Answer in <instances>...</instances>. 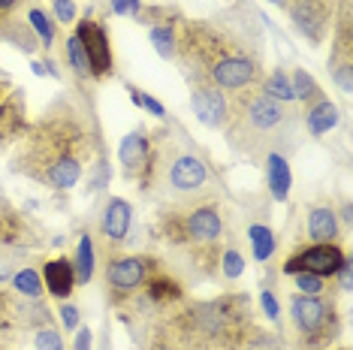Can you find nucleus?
Here are the masks:
<instances>
[{
  "label": "nucleus",
  "instance_id": "32",
  "mask_svg": "<svg viewBox=\"0 0 353 350\" xmlns=\"http://www.w3.org/2000/svg\"><path fill=\"white\" fill-rule=\"evenodd\" d=\"M58 317H61V326L67 332H76L79 326H82V314H79V308L73 305V302H61V308H58Z\"/></svg>",
  "mask_w": 353,
  "mask_h": 350
},
{
  "label": "nucleus",
  "instance_id": "13",
  "mask_svg": "<svg viewBox=\"0 0 353 350\" xmlns=\"http://www.w3.org/2000/svg\"><path fill=\"white\" fill-rule=\"evenodd\" d=\"M0 43L12 45V49H19L21 54H37L39 49H43L37 34H34V28H30L28 19H21L19 12L0 15Z\"/></svg>",
  "mask_w": 353,
  "mask_h": 350
},
{
  "label": "nucleus",
  "instance_id": "35",
  "mask_svg": "<svg viewBox=\"0 0 353 350\" xmlns=\"http://www.w3.org/2000/svg\"><path fill=\"white\" fill-rule=\"evenodd\" d=\"M350 275H353V262H350V257H344V262L339 266V272L332 275V278H339V287H341L344 296L350 293Z\"/></svg>",
  "mask_w": 353,
  "mask_h": 350
},
{
  "label": "nucleus",
  "instance_id": "22",
  "mask_svg": "<svg viewBox=\"0 0 353 350\" xmlns=\"http://www.w3.org/2000/svg\"><path fill=\"white\" fill-rule=\"evenodd\" d=\"M10 281H12V290L19 293V296H25V299H43L46 296L43 278H39V272H37V269H30V266L15 269Z\"/></svg>",
  "mask_w": 353,
  "mask_h": 350
},
{
  "label": "nucleus",
  "instance_id": "40",
  "mask_svg": "<svg viewBox=\"0 0 353 350\" xmlns=\"http://www.w3.org/2000/svg\"><path fill=\"white\" fill-rule=\"evenodd\" d=\"M272 6H278V10H287V6H290V0H269Z\"/></svg>",
  "mask_w": 353,
  "mask_h": 350
},
{
  "label": "nucleus",
  "instance_id": "27",
  "mask_svg": "<svg viewBox=\"0 0 353 350\" xmlns=\"http://www.w3.org/2000/svg\"><path fill=\"white\" fill-rule=\"evenodd\" d=\"M293 281H296V293H302V296H323L326 293V278H320V275L299 272V275H293Z\"/></svg>",
  "mask_w": 353,
  "mask_h": 350
},
{
  "label": "nucleus",
  "instance_id": "1",
  "mask_svg": "<svg viewBox=\"0 0 353 350\" xmlns=\"http://www.w3.org/2000/svg\"><path fill=\"white\" fill-rule=\"evenodd\" d=\"M94 148L97 133L85 100H79L73 91H63L25 133L10 166L12 172L28 175L52 190H70L97 157Z\"/></svg>",
  "mask_w": 353,
  "mask_h": 350
},
{
  "label": "nucleus",
  "instance_id": "20",
  "mask_svg": "<svg viewBox=\"0 0 353 350\" xmlns=\"http://www.w3.org/2000/svg\"><path fill=\"white\" fill-rule=\"evenodd\" d=\"M61 49H63V63H67L70 70H73V76L76 79H82V82H91V67H88V54L82 49V43L76 39V34H70V37H63V43H61Z\"/></svg>",
  "mask_w": 353,
  "mask_h": 350
},
{
  "label": "nucleus",
  "instance_id": "2",
  "mask_svg": "<svg viewBox=\"0 0 353 350\" xmlns=\"http://www.w3.org/2000/svg\"><path fill=\"white\" fill-rule=\"evenodd\" d=\"M302 109L296 103L272 100L260 88L239 91V100L230 103L227 142L232 154L260 163L266 154H290L302 139Z\"/></svg>",
  "mask_w": 353,
  "mask_h": 350
},
{
  "label": "nucleus",
  "instance_id": "9",
  "mask_svg": "<svg viewBox=\"0 0 353 350\" xmlns=\"http://www.w3.org/2000/svg\"><path fill=\"white\" fill-rule=\"evenodd\" d=\"M148 281V260L145 257H118L109 260L106 266V284L109 290L118 293H130L139 284Z\"/></svg>",
  "mask_w": 353,
  "mask_h": 350
},
{
  "label": "nucleus",
  "instance_id": "14",
  "mask_svg": "<svg viewBox=\"0 0 353 350\" xmlns=\"http://www.w3.org/2000/svg\"><path fill=\"white\" fill-rule=\"evenodd\" d=\"M335 124H339V106H335V103L329 100L326 94L317 103H311V106L305 109V115H302L305 133H308V136H314V139L326 136V133L332 130Z\"/></svg>",
  "mask_w": 353,
  "mask_h": 350
},
{
  "label": "nucleus",
  "instance_id": "10",
  "mask_svg": "<svg viewBox=\"0 0 353 350\" xmlns=\"http://www.w3.org/2000/svg\"><path fill=\"white\" fill-rule=\"evenodd\" d=\"M148 157H151V136H148L145 124H139L136 130H130L121 142H118V163H121L127 178H133L136 172L145 169Z\"/></svg>",
  "mask_w": 353,
  "mask_h": 350
},
{
  "label": "nucleus",
  "instance_id": "41",
  "mask_svg": "<svg viewBox=\"0 0 353 350\" xmlns=\"http://www.w3.org/2000/svg\"><path fill=\"white\" fill-rule=\"evenodd\" d=\"M0 76H3V70H0Z\"/></svg>",
  "mask_w": 353,
  "mask_h": 350
},
{
  "label": "nucleus",
  "instance_id": "4",
  "mask_svg": "<svg viewBox=\"0 0 353 350\" xmlns=\"http://www.w3.org/2000/svg\"><path fill=\"white\" fill-rule=\"evenodd\" d=\"M290 320L305 338L317 341V338L335 336L332 326L339 317H335V305L326 302L323 296H302V293H293L290 296Z\"/></svg>",
  "mask_w": 353,
  "mask_h": 350
},
{
  "label": "nucleus",
  "instance_id": "6",
  "mask_svg": "<svg viewBox=\"0 0 353 350\" xmlns=\"http://www.w3.org/2000/svg\"><path fill=\"white\" fill-rule=\"evenodd\" d=\"M344 248L339 242H314L311 248H299L296 254L284 260L281 272L284 275H299V272H311V275H320V278H332L339 272V266L344 262Z\"/></svg>",
  "mask_w": 353,
  "mask_h": 350
},
{
  "label": "nucleus",
  "instance_id": "29",
  "mask_svg": "<svg viewBox=\"0 0 353 350\" xmlns=\"http://www.w3.org/2000/svg\"><path fill=\"white\" fill-rule=\"evenodd\" d=\"M221 272H223V278H239L245 272V257L239 254V248H223V254H221Z\"/></svg>",
  "mask_w": 353,
  "mask_h": 350
},
{
  "label": "nucleus",
  "instance_id": "3",
  "mask_svg": "<svg viewBox=\"0 0 353 350\" xmlns=\"http://www.w3.org/2000/svg\"><path fill=\"white\" fill-rule=\"evenodd\" d=\"M142 172H148L151 187H157L160 196H166L170 203L199 196L212 181V169L205 166V161L175 130L166 139H160L157 148H151V157Z\"/></svg>",
  "mask_w": 353,
  "mask_h": 350
},
{
  "label": "nucleus",
  "instance_id": "25",
  "mask_svg": "<svg viewBox=\"0 0 353 350\" xmlns=\"http://www.w3.org/2000/svg\"><path fill=\"white\" fill-rule=\"evenodd\" d=\"M127 91H130V97H133L136 106H139V109H145L148 115L160 118V121H166V118H170V112H166V106H163V103H160L157 97H151L148 91H139V88H133V85L127 88Z\"/></svg>",
  "mask_w": 353,
  "mask_h": 350
},
{
  "label": "nucleus",
  "instance_id": "39",
  "mask_svg": "<svg viewBox=\"0 0 353 350\" xmlns=\"http://www.w3.org/2000/svg\"><path fill=\"white\" fill-rule=\"evenodd\" d=\"M30 73H34V76H49V73H46V63L43 61H30Z\"/></svg>",
  "mask_w": 353,
  "mask_h": 350
},
{
  "label": "nucleus",
  "instance_id": "34",
  "mask_svg": "<svg viewBox=\"0 0 353 350\" xmlns=\"http://www.w3.org/2000/svg\"><path fill=\"white\" fill-rule=\"evenodd\" d=\"M109 10H112V15H139L142 0H112Z\"/></svg>",
  "mask_w": 353,
  "mask_h": 350
},
{
  "label": "nucleus",
  "instance_id": "33",
  "mask_svg": "<svg viewBox=\"0 0 353 350\" xmlns=\"http://www.w3.org/2000/svg\"><path fill=\"white\" fill-rule=\"evenodd\" d=\"M260 308L266 314V320H281V305H278V296L272 293L269 287L260 290Z\"/></svg>",
  "mask_w": 353,
  "mask_h": 350
},
{
  "label": "nucleus",
  "instance_id": "24",
  "mask_svg": "<svg viewBox=\"0 0 353 350\" xmlns=\"http://www.w3.org/2000/svg\"><path fill=\"white\" fill-rule=\"evenodd\" d=\"M148 39L154 45V52L166 61H175V49H179V39H175V28L172 25H154L148 30Z\"/></svg>",
  "mask_w": 353,
  "mask_h": 350
},
{
  "label": "nucleus",
  "instance_id": "7",
  "mask_svg": "<svg viewBox=\"0 0 353 350\" xmlns=\"http://www.w3.org/2000/svg\"><path fill=\"white\" fill-rule=\"evenodd\" d=\"M190 109L208 130H221L230 121V100L214 85H190Z\"/></svg>",
  "mask_w": 353,
  "mask_h": 350
},
{
  "label": "nucleus",
  "instance_id": "38",
  "mask_svg": "<svg viewBox=\"0 0 353 350\" xmlns=\"http://www.w3.org/2000/svg\"><path fill=\"white\" fill-rule=\"evenodd\" d=\"M350 200H344V205H341V229H350Z\"/></svg>",
  "mask_w": 353,
  "mask_h": 350
},
{
  "label": "nucleus",
  "instance_id": "12",
  "mask_svg": "<svg viewBox=\"0 0 353 350\" xmlns=\"http://www.w3.org/2000/svg\"><path fill=\"white\" fill-rule=\"evenodd\" d=\"M43 287L52 299L58 302H67L76 290V269H73V260L67 257H54L43 266Z\"/></svg>",
  "mask_w": 353,
  "mask_h": 350
},
{
  "label": "nucleus",
  "instance_id": "11",
  "mask_svg": "<svg viewBox=\"0 0 353 350\" xmlns=\"http://www.w3.org/2000/svg\"><path fill=\"white\" fill-rule=\"evenodd\" d=\"M130 227H133V209L130 203L121 200V196H109L106 209L100 214V229L103 236H106L109 245H121L127 242V236H130Z\"/></svg>",
  "mask_w": 353,
  "mask_h": 350
},
{
  "label": "nucleus",
  "instance_id": "19",
  "mask_svg": "<svg viewBox=\"0 0 353 350\" xmlns=\"http://www.w3.org/2000/svg\"><path fill=\"white\" fill-rule=\"evenodd\" d=\"M28 25L34 28V34L39 39V45H43L46 52H52L54 39H58V21L52 19V12H46L43 6H28Z\"/></svg>",
  "mask_w": 353,
  "mask_h": 350
},
{
  "label": "nucleus",
  "instance_id": "26",
  "mask_svg": "<svg viewBox=\"0 0 353 350\" xmlns=\"http://www.w3.org/2000/svg\"><path fill=\"white\" fill-rule=\"evenodd\" d=\"M109 185V161H106V154H100L97 151V157L91 161V175H88V190L91 194H97V190H103Z\"/></svg>",
  "mask_w": 353,
  "mask_h": 350
},
{
  "label": "nucleus",
  "instance_id": "5",
  "mask_svg": "<svg viewBox=\"0 0 353 350\" xmlns=\"http://www.w3.org/2000/svg\"><path fill=\"white\" fill-rule=\"evenodd\" d=\"M76 39L82 43V49L88 54V67H91L94 79H109L112 67H115V58H112V43L106 28L94 19V6H88L85 15L76 25Z\"/></svg>",
  "mask_w": 353,
  "mask_h": 350
},
{
  "label": "nucleus",
  "instance_id": "17",
  "mask_svg": "<svg viewBox=\"0 0 353 350\" xmlns=\"http://www.w3.org/2000/svg\"><path fill=\"white\" fill-rule=\"evenodd\" d=\"M73 269H76V284H79V287L91 284L94 272H97V245H94V236L82 233V238H79V248H76Z\"/></svg>",
  "mask_w": 353,
  "mask_h": 350
},
{
  "label": "nucleus",
  "instance_id": "30",
  "mask_svg": "<svg viewBox=\"0 0 353 350\" xmlns=\"http://www.w3.org/2000/svg\"><path fill=\"white\" fill-rule=\"evenodd\" d=\"M37 350H67L63 344V336L54 326H43V329H37Z\"/></svg>",
  "mask_w": 353,
  "mask_h": 350
},
{
  "label": "nucleus",
  "instance_id": "16",
  "mask_svg": "<svg viewBox=\"0 0 353 350\" xmlns=\"http://www.w3.org/2000/svg\"><path fill=\"white\" fill-rule=\"evenodd\" d=\"M266 172H269L272 200L284 203L287 196H290V187H293V172H290L287 154H266Z\"/></svg>",
  "mask_w": 353,
  "mask_h": 350
},
{
  "label": "nucleus",
  "instance_id": "31",
  "mask_svg": "<svg viewBox=\"0 0 353 350\" xmlns=\"http://www.w3.org/2000/svg\"><path fill=\"white\" fill-rule=\"evenodd\" d=\"M52 19L58 25H73L79 21V6L73 0H52Z\"/></svg>",
  "mask_w": 353,
  "mask_h": 350
},
{
  "label": "nucleus",
  "instance_id": "8",
  "mask_svg": "<svg viewBox=\"0 0 353 350\" xmlns=\"http://www.w3.org/2000/svg\"><path fill=\"white\" fill-rule=\"evenodd\" d=\"M28 127V106H25V91L12 88L6 100L0 103V151L10 148L15 139L25 133Z\"/></svg>",
  "mask_w": 353,
  "mask_h": 350
},
{
  "label": "nucleus",
  "instance_id": "23",
  "mask_svg": "<svg viewBox=\"0 0 353 350\" xmlns=\"http://www.w3.org/2000/svg\"><path fill=\"white\" fill-rule=\"evenodd\" d=\"M266 97L281 100V103H296L293 100V88H290V73L284 67H275L269 76H263V88H260Z\"/></svg>",
  "mask_w": 353,
  "mask_h": 350
},
{
  "label": "nucleus",
  "instance_id": "15",
  "mask_svg": "<svg viewBox=\"0 0 353 350\" xmlns=\"http://www.w3.org/2000/svg\"><path fill=\"white\" fill-rule=\"evenodd\" d=\"M305 233H308L311 242H339L341 236V224H339V214L329 205H314L305 218Z\"/></svg>",
  "mask_w": 353,
  "mask_h": 350
},
{
  "label": "nucleus",
  "instance_id": "36",
  "mask_svg": "<svg viewBox=\"0 0 353 350\" xmlns=\"http://www.w3.org/2000/svg\"><path fill=\"white\" fill-rule=\"evenodd\" d=\"M73 350H94V332H91V326H79V329H76Z\"/></svg>",
  "mask_w": 353,
  "mask_h": 350
},
{
  "label": "nucleus",
  "instance_id": "28",
  "mask_svg": "<svg viewBox=\"0 0 353 350\" xmlns=\"http://www.w3.org/2000/svg\"><path fill=\"white\" fill-rule=\"evenodd\" d=\"M329 76L344 94L353 91V61H329Z\"/></svg>",
  "mask_w": 353,
  "mask_h": 350
},
{
  "label": "nucleus",
  "instance_id": "21",
  "mask_svg": "<svg viewBox=\"0 0 353 350\" xmlns=\"http://www.w3.org/2000/svg\"><path fill=\"white\" fill-rule=\"evenodd\" d=\"M248 238H251V254H254L256 262L272 260V254L278 251V238L269 229V224H260V220L251 224V227H248Z\"/></svg>",
  "mask_w": 353,
  "mask_h": 350
},
{
  "label": "nucleus",
  "instance_id": "18",
  "mask_svg": "<svg viewBox=\"0 0 353 350\" xmlns=\"http://www.w3.org/2000/svg\"><path fill=\"white\" fill-rule=\"evenodd\" d=\"M290 88H293V100H296L299 109H308L311 103H317L320 97H323V88L317 85V79L302 67H296L290 73Z\"/></svg>",
  "mask_w": 353,
  "mask_h": 350
},
{
  "label": "nucleus",
  "instance_id": "37",
  "mask_svg": "<svg viewBox=\"0 0 353 350\" xmlns=\"http://www.w3.org/2000/svg\"><path fill=\"white\" fill-rule=\"evenodd\" d=\"M21 6H28V0H0V15H12Z\"/></svg>",
  "mask_w": 353,
  "mask_h": 350
}]
</instances>
